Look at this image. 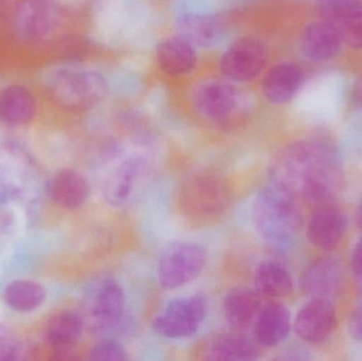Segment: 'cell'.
Instances as JSON below:
<instances>
[{"mask_svg":"<svg viewBox=\"0 0 362 361\" xmlns=\"http://www.w3.org/2000/svg\"><path fill=\"white\" fill-rule=\"evenodd\" d=\"M272 182L298 199L325 205L341 190L344 171L335 150L320 140H300L283 146L270 162Z\"/></svg>","mask_w":362,"mask_h":361,"instance_id":"1","label":"cell"},{"mask_svg":"<svg viewBox=\"0 0 362 361\" xmlns=\"http://www.w3.org/2000/svg\"><path fill=\"white\" fill-rule=\"evenodd\" d=\"M252 220L259 235L272 243H285L299 233L303 223L299 199L276 182L255 197Z\"/></svg>","mask_w":362,"mask_h":361,"instance_id":"2","label":"cell"},{"mask_svg":"<svg viewBox=\"0 0 362 361\" xmlns=\"http://www.w3.org/2000/svg\"><path fill=\"white\" fill-rule=\"evenodd\" d=\"M49 99L69 112H86L103 101L108 85L100 72L83 68H63L46 80Z\"/></svg>","mask_w":362,"mask_h":361,"instance_id":"3","label":"cell"},{"mask_svg":"<svg viewBox=\"0 0 362 361\" xmlns=\"http://www.w3.org/2000/svg\"><path fill=\"white\" fill-rule=\"evenodd\" d=\"M191 99L202 119L223 129L238 124L246 112L244 95L227 78L200 81L192 90Z\"/></svg>","mask_w":362,"mask_h":361,"instance_id":"4","label":"cell"},{"mask_svg":"<svg viewBox=\"0 0 362 361\" xmlns=\"http://www.w3.org/2000/svg\"><path fill=\"white\" fill-rule=\"evenodd\" d=\"M232 191L223 178L200 174L189 178L180 191L182 211L195 220H211L229 208Z\"/></svg>","mask_w":362,"mask_h":361,"instance_id":"5","label":"cell"},{"mask_svg":"<svg viewBox=\"0 0 362 361\" xmlns=\"http://www.w3.org/2000/svg\"><path fill=\"white\" fill-rule=\"evenodd\" d=\"M206 251L199 244L180 242L168 246L159 259L157 276L165 290H177L191 283L204 271Z\"/></svg>","mask_w":362,"mask_h":361,"instance_id":"6","label":"cell"},{"mask_svg":"<svg viewBox=\"0 0 362 361\" xmlns=\"http://www.w3.org/2000/svg\"><path fill=\"white\" fill-rule=\"evenodd\" d=\"M124 305V292L116 280L110 277L98 280L85 297V324L95 331L114 328L122 318Z\"/></svg>","mask_w":362,"mask_h":361,"instance_id":"7","label":"cell"},{"mask_svg":"<svg viewBox=\"0 0 362 361\" xmlns=\"http://www.w3.org/2000/svg\"><path fill=\"white\" fill-rule=\"evenodd\" d=\"M206 301L202 296L185 297L171 301L163 313L155 317L153 329L157 334L170 339L193 336L204 324Z\"/></svg>","mask_w":362,"mask_h":361,"instance_id":"8","label":"cell"},{"mask_svg":"<svg viewBox=\"0 0 362 361\" xmlns=\"http://www.w3.org/2000/svg\"><path fill=\"white\" fill-rule=\"evenodd\" d=\"M59 14L51 0H23L13 17V31L23 44L46 42L59 27Z\"/></svg>","mask_w":362,"mask_h":361,"instance_id":"9","label":"cell"},{"mask_svg":"<svg viewBox=\"0 0 362 361\" xmlns=\"http://www.w3.org/2000/svg\"><path fill=\"white\" fill-rule=\"evenodd\" d=\"M267 59V50L261 40L238 38L221 55L219 70L223 78L231 82L248 83L264 71Z\"/></svg>","mask_w":362,"mask_h":361,"instance_id":"10","label":"cell"},{"mask_svg":"<svg viewBox=\"0 0 362 361\" xmlns=\"http://www.w3.org/2000/svg\"><path fill=\"white\" fill-rule=\"evenodd\" d=\"M337 322V311L331 300L312 298L298 312L293 326L302 341L320 345L333 335Z\"/></svg>","mask_w":362,"mask_h":361,"instance_id":"11","label":"cell"},{"mask_svg":"<svg viewBox=\"0 0 362 361\" xmlns=\"http://www.w3.org/2000/svg\"><path fill=\"white\" fill-rule=\"evenodd\" d=\"M148 173V163L144 156L133 155L121 161L104 184V197L115 207L129 203L137 193Z\"/></svg>","mask_w":362,"mask_h":361,"instance_id":"12","label":"cell"},{"mask_svg":"<svg viewBox=\"0 0 362 361\" xmlns=\"http://www.w3.org/2000/svg\"><path fill=\"white\" fill-rule=\"evenodd\" d=\"M348 231V218L339 208L321 205L310 215L306 225L308 242L321 250L336 249L344 241Z\"/></svg>","mask_w":362,"mask_h":361,"instance_id":"13","label":"cell"},{"mask_svg":"<svg viewBox=\"0 0 362 361\" xmlns=\"http://www.w3.org/2000/svg\"><path fill=\"white\" fill-rule=\"evenodd\" d=\"M344 271L341 263L334 256H325L310 263L302 279L304 292L312 298L333 300L341 294Z\"/></svg>","mask_w":362,"mask_h":361,"instance_id":"14","label":"cell"},{"mask_svg":"<svg viewBox=\"0 0 362 361\" xmlns=\"http://www.w3.org/2000/svg\"><path fill=\"white\" fill-rule=\"evenodd\" d=\"M305 82V73L297 64L282 61L272 66L264 76L262 93L274 105H284L295 99Z\"/></svg>","mask_w":362,"mask_h":361,"instance_id":"15","label":"cell"},{"mask_svg":"<svg viewBox=\"0 0 362 361\" xmlns=\"http://www.w3.org/2000/svg\"><path fill=\"white\" fill-rule=\"evenodd\" d=\"M342 45L339 29L322 19L306 25L300 37L302 54L313 61L334 59L341 50Z\"/></svg>","mask_w":362,"mask_h":361,"instance_id":"16","label":"cell"},{"mask_svg":"<svg viewBox=\"0 0 362 361\" xmlns=\"http://www.w3.org/2000/svg\"><path fill=\"white\" fill-rule=\"evenodd\" d=\"M156 59L161 71L168 76H182L194 71L198 57L195 46L178 34L159 42Z\"/></svg>","mask_w":362,"mask_h":361,"instance_id":"17","label":"cell"},{"mask_svg":"<svg viewBox=\"0 0 362 361\" xmlns=\"http://www.w3.org/2000/svg\"><path fill=\"white\" fill-rule=\"evenodd\" d=\"M37 112V99L23 85H8L0 89V121L11 126L29 124Z\"/></svg>","mask_w":362,"mask_h":361,"instance_id":"18","label":"cell"},{"mask_svg":"<svg viewBox=\"0 0 362 361\" xmlns=\"http://www.w3.org/2000/svg\"><path fill=\"white\" fill-rule=\"evenodd\" d=\"M253 326L255 341L259 345L276 347L287 338L291 332V313L282 303H267L262 307Z\"/></svg>","mask_w":362,"mask_h":361,"instance_id":"19","label":"cell"},{"mask_svg":"<svg viewBox=\"0 0 362 361\" xmlns=\"http://www.w3.org/2000/svg\"><path fill=\"white\" fill-rule=\"evenodd\" d=\"M262 307V295L257 290L235 288L223 300V316L230 328L245 331L255 324Z\"/></svg>","mask_w":362,"mask_h":361,"instance_id":"20","label":"cell"},{"mask_svg":"<svg viewBox=\"0 0 362 361\" xmlns=\"http://www.w3.org/2000/svg\"><path fill=\"white\" fill-rule=\"evenodd\" d=\"M177 25L178 34L194 46H213L225 33L221 17L209 13H185L178 18Z\"/></svg>","mask_w":362,"mask_h":361,"instance_id":"21","label":"cell"},{"mask_svg":"<svg viewBox=\"0 0 362 361\" xmlns=\"http://www.w3.org/2000/svg\"><path fill=\"white\" fill-rule=\"evenodd\" d=\"M84 326V318L80 314L71 311L61 312L53 316L47 326V341L51 347L61 353H66L78 343Z\"/></svg>","mask_w":362,"mask_h":361,"instance_id":"22","label":"cell"},{"mask_svg":"<svg viewBox=\"0 0 362 361\" xmlns=\"http://www.w3.org/2000/svg\"><path fill=\"white\" fill-rule=\"evenodd\" d=\"M90 192L88 182L84 176L74 170H62L53 178L51 195L53 199L66 209H78L84 205Z\"/></svg>","mask_w":362,"mask_h":361,"instance_id":"23","label":"cell"},{"mask_svg":"<svg viewBox=\"0 0 362 361\" xmlns=\"http://www.w3.org/2000/svg\"><path fill=\"white\" fill-rule=\"evenodd\" d=\"M255 283L257 292L268 298H285L293 290V278L288 269L274 261H265L259 265Z\"/></svg>","mask_w":362,"mask_h":361,"instance_id":"24","label":"cell"},{"mask_svg":"<svg viewBox=\"0 0 362 361\" xmlns=\"http://www.w3.org/2000/svg\"><path fill=\"white\" fill-rule=\"evenodd\" d=\"M259 351L255 343L244 337H223L215 341L206 352V360L252 361L259 360Z\"/></svg>","mask_w":362,"mask_h":361,"instance_id":"25","label":"cell"},{"mask_svg":"<svg viewBox=\"0 0 362 361\" xmlns=\"http://www.w3.org/2000/svg\"><path fill=\"white\" fill-rule=\"evenodd\" d=\"M46 299V290L33 281H14L4 290V301L16 312L29 313L38 309Z\"/></svg>","mask_w":362,"mask_h":361,"instance_id":"26","label":"cell"},{"mask_svg":"<svg viewBox=\"0 0 362 361\" xmlns=\"http://www.w3.org/2000/svg\"><path fill=\"white\" fill-rule=\"evenodd\" d=\"M361 8L362 0H320L318 4L320 19L337 28Z\"/></svg>","mask_w":362,"mask_h":361,"instance_id":"27","label":"cell"},{"mask_svg":"<svg viewBox=\"0 0 362 361\" xmlns=\"http://www.w3.org/2000/svg\"><path fill=\"white\" fill-rule=\"evenodd\" d=\"M127 353L123 345L115 339H103L93 348L90 360L98 361L127 360Z\"/></svg>","mask_w":362,"mask_h":361,"instance_id":"28","label":"cell"},{"mask_svg":"<svg viewBox=\"0 0 362 361\" xmlns=\"http://www.w3.org/2000/svg\"><path fill=\"white\" fill-rule=\"evenodd\" d=\"M344 44L355 49H362V8L346 18L339 25Z\"/></svg>","mask_w":362,"mask_h":361,"instance_id":"29","label":"cell"},{"mask_svg":"<svg viewBox=\"0 0 362 361\" xmlns=\"http://www.w3.org/2000/svg\"><path fill=\"white\" fill-rule=\"evenodd\" d=\"M19 343L12 331L0 324V361L16 360Z\"/></svg>","mask_w":362,"mask_h":361,"instance_id":"30","label":"cell"},{"mask_svg":"<svg viewBox=\"0 0 362 361\" xmlns=\"http://www.w3.org/2000/svg\"><path fill=\"white\" fill-rule=\"evenodd\" d=\"M348 332L355 341L362 343V302L357 304L349 316Z\"/></svg>","mask_w":362,"mask_h":361,"instance_id":"31","label":"cell"},{"mask_svg":"<svg viewBox=\"0 0 362 361\" xmlns=\"http://www.w3.org/2000/svg\"><path fill=\"white\" fill-rule=\"evenodd\" d=\"M351 266H352L355 283L362 292V237L357 242L354 249H353Z\"/></svg>","mask_w":362,"mask_h":361,"instance_id":"32","label":"cell"},{"mask_svg":"<svg viewBox=\"0 0 362 361\" xmlns=\"http://www.w3.org/2000/svg\"><path fill=\"white\" fill-rule=\"evenodd\" d=\"M353 104L362 118V78L356 83L353 91Z\"/></svg>","mask_w":362,"mask_h":361,"instance_id":"33","label":"cell"},{"mask_svg":"<svg viewBox=\"0 0 362 361\" xmlns=\"http://www.w3.org/2000/svg\"><path fill=\"white\" fill-rule=\"evenodd\" d=\"M355 223H356L357 228L362 233V199L357 206L356 211H355Z\"/></svg>","mask_w":362,"mask_h":361,"instance_id":"34","label":"cell"}]
</instances>
